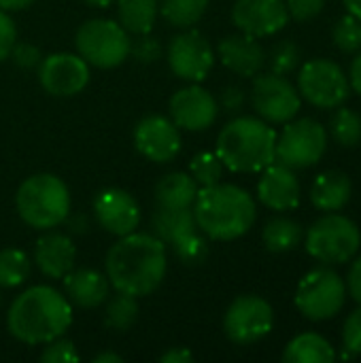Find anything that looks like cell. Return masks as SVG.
Here are the masks:
<instances>
[{
    "instance_id": "cell-30",
    "label": "cell",
    "mask_w": 361,
    "mask_h": 363,
    "mask_svg": "<svg viewBox=\"0 0 361 363\" xmlns=\"http://www.w3.org/2000/svg\"><path fill=\"white\" fill-rule=\"evenodd\" d=\"M330 134L340 147H357L361 143V115L340 104L330 117Z\"/></svg>"
},
{
    "instance_id": "cell-40",
    "label": "cell",
    "mask_w": 361,
    "mask_h": 363,
    "mask_svg": "<svg viewBox=\"0 0 361 363\" xmlns=\"http://www.w3.org/2000/svg\"><path fill=\"white\" fill-rule=\"evenodd\" d=\"M15 43H17V28L13 19L6 15V11L0 9V62H4L11 55Z\"/></svg>"
},
{
    "instance_id": "cell-11",
    "label": "cell",
    "mask_w": 361,
    "mask_h": 363,
    "mask_svg": "<svg viewBox=\"0 0 361 363\" xmlns=\"http://www.w3.org/2000/svg\"><path fill=\"white\" fill-rule=\"evenodd\" d=\"M298 91L317 108H338L351 96V85L349 77L336 62L317 57L300 68Z\"/></svg>"
},
{
    "instance_id": "cell-25",
    "label": "cell",
    "mask_w": 361,
    "mask_h": 363,
    "mask_svg": "<svg viewBox=\"0 0 361 363\" xmlns=\"http://www.w3.org/2000/svg\"><path fill=\"white\" fill-rule=\"evenodd\" d=\"M198 198V183L185 172H170L155 185V202L162 208H191Z\"/></svg>"
},
{
    "instance_id": "cell-1",
    "label": "cell",
    "mask_w": 361,
    "mask_h": 363,
    "mask_svg": "<svg viewBox=\"0 0 361 363\" xmlns=\"http://www.w3.org/2000/svg\"><path fill=\"white\" fill-rule=\"evenodd\" d=\"M106 279L117 291L143 298L153 294L166 277V245L151 234L130 232L106 253Z\"/></svg>"
},
{
    "instance_id": "cell-3",
    "label": "cell",
    "mask_w": 361,
    "mask_h": 363,
    "mask_svg": "<svg viewBox=\"0 0 361 363\" xmlns=\"http://www.w3.org/2000/svg\"><path fill=\"white\" fill-rule=\"evenodd\" d=\"M194 217L204 236L228 242L245 236L253 228L257 208L247 189L230 183H215L198 189Z\"/></svg>"
},
{
    "instance_id": "cell-33",
    "label": "cell",
    "mask_w": 361,
    "mask_h": 363,
    "mask_svg": "<svg viewBox=\"0 0 361 363\" xmlns=\"http://www.w3.org/2000/svg\"><path fill=\"white\" fill-rule=\"evenodd\" d=\"M189 172L194 177V181L202 187H209V185H215L221 181V174H223V162L219 160L217 153H211V151H202L198 153L191 164H189Z\"/></svg>"
},
{
    "instance_id": "cell-28",
    "label": "cell",
    "mask_w": 361,
    "mask_h": 363,
    "mask_svg": "<svg viewBox=\"0 0 361 363\" xmlns=\"http://www.w3.org/2000/svg\"><path fill=\"white\" fill-rule=\"evenodd\" d=\"M264 245L268 251L272 253H287L294 251L302 238H304V230L298 221L287 219V217H274L266 223L264 232H262Z\"/></svg>"
},
{
    "instance_id": "cell-22",
    "label": "cell",
    "mask_w": 361,
    "mask_h": 363,
    "mask_svg": "<svg viewBox=\"0 0 361 363\" xmlns=\"http://www.w3.org/2000/svg\"><path fill=\"white\" fill-rule=\"evenodd\" d=\"M74 242L64 234H45L36 240L34 262L38 270L49 279H64L74 266Z\"/></svg>"
},
{
    "instance_id": "cell-27",
    "label": "cell",
    "mask_w": 361,
    "mask_h": 363,
    "mask_svg": "<svg viewBox=\"0 0 361 363\" xmlns=\"http://www.w3.org/2000/svg\"><path fill=\"white\" fill-rule=\"evenodd\" d=\"M157 0H117L119 23L136 36L149 34L157 17Z\"/></svg>"
},
{
    "instance_id": "cell-49",
    "label": "cell",
    "mask_w": 361,
    "mask_h": 363,
    "mask_svg": "<svg viewBox=\"0 0 361 363\" xmlns=\"http://www.w3.org/2000/svg\"><path fill=\"white\" fill-rule=\"evenodd\" d=\"M87 4H91V6H111L115 0H85Z\"/></svg>"
},
{
    "instance_id": "cell-24",
    "label": "cell",
    "mask_w": 361,
    "mask_h": 363,
    "mask_svg": "<svg viewBox=\"0 0 361 363\" xmlns=\"http://www.w3.org/2000/svg\"><path fill=\"white\" fill-rule=\"evenodd\" d=\"M353 196V183L343 170L321 172L311 187V202L321 213L343 211Z\"/></svg>"
},
{
    "instance_id": "cell-17",
    "label": "cell",
    "mask_w": 361,
    "mask_h": 363,
    "mask_svg": "<svg viewBox=\"0 0 361 363\" xmlns=\"http://www.w3.org/2000/svg\"><path fill=\"white\" fill-rule=\"evenodd\" d=\"M136 149L151 162H170L181 149V134L174 121L162 115H149L134 128Z\"/></svg>"
},
{
    "instance_id": "cell-42",
    "label": "cell",
    "mask_w": 361,
    "mask_h": 363,
    "mask_svg": "<svg viewBox=\"0 0 361 363\" xmlns=\"http://www.w3.org/2000/svg\"><path fill=\"white\" fill-rule=\"evenodd\" d=\"M219 102H221V106H223L228 113H236V111H240L243 104H245V91H243L240 87H236V85H230V87L221 89Z\"/></svg>"
},
{
    "instance_id": "cell-18",
    "label": "cell",
    "mask_w": 361,
    "mask_h": 363,
    "mask_svg": "<svg viewBox=\"0 0 361 363\" xmlns=\"http://www.w3.org/2000/svg\"><path fill=\"white\" fill-rule=\"evenodd\" d=\"M219 113L217 100L202 87L189 85L170 98V115L177 128L200 132L215 123Z\"/></svg>"
},
{
    "instance_id": "cell-38",
    "label": "cell",
    "mask_w": 361,
    "mask_h": 363,
    "mask_svg": "<svg viewBox=\"0 0 361 363\" xmlns=\"http://www.w3.org/2000/svg\"><path fill=\"white\" fill-rule=\"evenodd\" d=\"M285 4H287V13H289L291 19L311 21L323 11L326 0H287Z\"/></svg>"
},
{
    "instance_id": "cell-20",
    "label": "cell",
    "mask_w": 361,
    "mask_h": 363,
    "mask_svg": "<svg viewBox=\"0 0 361 363\" xmlns=\"http://www.w3.org/2000/svg\"><path fill=\"white\" fill-rule=\"evenodd\" d=\"M257 198L270 211H294L300 204V181L296 172L283 164H270L262 170Z\"/></svg>"
},
{
    "instance_id": "cell-19",
    "label": "cell",
    "mask_w": 361,
    "mask_h": 363,
    "mask_svg": "<svg viewBox=\"0 0 361 363\" xmlns=\"http://www.w3.org/2000/svg\"><path fill=\"white\" fill-rule=\"evenodd\" d=\"M94 213L98 223L115 236H126L134 232L140 221L138 202L123 189L100 191L94 200Z\"/></svg>"
},
{
    "instance_id": "cell-43",
    "label": "cell",
    "mask_w": 361,
    "mask_h": 363,
    "mask_svg": "<svg viewBox=\"0 0 361 363\" xmlns=\"http://www.w3.org/2000/svg\"><path fill=\"white\" fill-rule=\"evenodd\" d=\"M347 291L351 294V298L361 306V257H357L351 264V270L347 274Z\"/></svg>"
},
{
    "instance_id": "cell-32",
    "label": "cell",
    "mask_w": 361,
    "mask_h": 363,
    "mask_svg": "<svg viewBox=\"0 0 361 363\" xmlns=\"http://www.w3.org/2000/svg\"><path fill=\"white\" fill-rule=\"evenodd\" d=\"M138 319V302L134 296L117 291L106 304V325L115 332H128Z\"/></svg>"
},
{
    "instance_id": "cell-6",
    "label": "cell",
    "mask_w": 361,
    "mask_h": 363,
    "mask_svg": "<svg viewBox=\"0 0 361 363\" xmlns=\"http://www.w3.org/2000/svg\"><path fill=\"white\" fill-rule=\"evenodd\" d=\"M304 247L311 257L326 266L345 264L360 251L361 232L349 217L326 213L306 230Z\"/></svg>"
},
{
    "instance_id": "cell-16",
    "label": "cell",
    "mask_w": 361,
    "mask_h": 363,
    "mask_svg": "<svg viewBox=\"0 0 361 363\" xmlns=\"http://www.w3.org/2000/svg\"><path fill=\"white\" fill-rule=\"evenodd\" d=\"M232 21L240 32L264 38L281 32L289 21V13L283 0H236Z\"/></svg>"
},
{
    "instance_id": "cell-21",
    "label": "cell",
    "mask_w": 361,
    "mask_h": 363,
    "mask_svg": "<svg viewBox=\"0 0 361 363\" xmlns=\"http://www.w3.org/2000/svg\"><path fill=\"white\" fill-rule=\"evenodd\" d=\"M217 53L223 66L240 77H255L266 66L264 47L255 36H249L245 32L221 38L217 45Z\"/></svg>"
},
{
    "instance_id": "cell-37",
    "label": "cell",
    "mask_w": 361,
    "mask_h": 363,
    "mask_svg": "<svg viewBox=\"0 0 361 363\" xmlns=\"http://www.w3.org/2000/svg\"><path fill=\"white\" fill-rule=\"evenodd\" d=\"M343 345L351 355H361V306L353 311L343 328Z\"/></svg>"
},
{
    "instance_id": "cell-29",
    "label": "cell",
    "mask_w": 361,
    "mask_h": 363,
    "mask_svg": "<svg viewBox=\"0 0 361 363\" xmlns=\"http://www.w3.org/2000/svg\"><path fill=\"white\" fill-rule=\"evenodd\" d=\"M209 0H162L160 11L166 21L174 28H191L206 13Z\"/></svg>"
},
{
    "instance_id": "cell-4",
    "label": "cell",
    "mask_w": 361,
    "mask_h": 363,
    "mask_svg": "<svg viewBox=\"0 0 361 363\" xmlns=\"http://www.w3.org/2000/svg\"><path fill=\"white\" fill-rule=\"evenodd\" d=\"M277 132L257 117H236L217 136V155L232 172H262L274 162Z\"/></svg>"
},
{
    "instance_id": "cell-8",
    "label": "cell",
    "mask_w": 361,
    "mask_h": 363,
    "mask_svg": "<svg viewBox=\"0 0 361 363\" xmlns=\"http://www.w3.org/2000/svg\"><path fill=\"white\" fill-rule=\"evenodd\" d=\"M79 55L96 68H115L130 55L132 40L121 23L111 19H91L77 30Z\"/></svg>"
},
{
    "instance_id": "cell-7",
    "label": "cell",
    "mask_w": 361,
    "mask_h": 363,
    "mask_svg": "<svg viewBox=\"0 0 361 363\" xmlns=\"http://www.w3.org/2000/svg\"><path fill=\"white\" fill-rule=\"evenodd\" d=\"M155 238L170 245L174 255L183 264H200L209 255V245L202 230L196 223L191 208H162L151 217Z\"/></svg>"
},
{
    "instance_id": "cell-45",
    "label": "cell",
    "mask_w": 361,
    "mask_h": 363,
    "mask_svg": "<svg viewBox=\"0 0 361 363\" xmlns=\"http://www.w3.org/2000/svg\"><path fill=\"white\" fill-rule=\"evenodd\" d=\"M349 85H351V89L361 96V51L355 53V57H353V62H351V68H349Z\"/></svg>"
},
{
    "instance_id": "cell-9",
    "label": "cell",
    "mask_w": 361,
    "mask_h": 363,
    "mask_svg": "<svg viewBox=\"0 0 361 363\" xmlns=\"http://www.w3.org/2000/svg\"><path fill=\"white\" fill-rule=\"evenodd\" d=\"M347 302V285L332 268L306 272L296 289V306L309 321H328L336 317Z\"/></svg>"
},
{
    "instance_id": "cell-35",
    "label": "cell",
    "mask_w": 361,
    "mask_h": 363,
    "mask_svg": "<svg viewBox=\"0 0 361 363\" xmlns=\"http://www.w3.org/2000/svg\"><path fill=\"white\" fill-rule=\"evenodd\" d=\"M300 57H302V49L291 40H281L274 45V49L270 51V70L277 72V74H289L298 68L300 64Z\"/></svg>"
},
{
    "instance_id": "cell-13",
    "label": "cell",
    "mask_w": 361,
    "mask_h": 363,
    "mask_svg": "<svg viewBox=\"0 0 361 363\" xmlns=\"http://www.w3.org/2000/svg\"><path fill=\"white\" fill-rule=\"evenodd\" d=\"M251 102L255 113L268 123H287L291 121L302 104L300 91L285 79V74L268 72L255 74Z\"/></svg>"
},
{
    "instance_id": "cell-10",
    "label": "cell",
    "mask_w": 361,
    "mask_h": 363,
    "mask_svg": "<svg viewBox=\"0 0 361 363\" xmlns=\"http://www.w3.org/2000/svg\"><path fill=\"white\" fill-rule=\"evenodd\" d=\"M326 149H328L326 128L311 117H302L296 121H287L281 136H277L274 162L291 170H302L319 164L321 157L326 155Z\"/></svg>"
},
{
    "instance_id": "cell-48",
    "label": "cell",
    "mask_w": 361,
    "mask_h": 363,
    "mask_svg": "<svg viewBox=\"0 0 361 363\" xmlns=\"http://www.w3.org/2000/svg\"><path fill=\"white\" fill-rule=\"evenodd\" d=\"M121 355H115V353H100L98 357H94V363H121Z\"/></svg>"
},
{
    "instance_id": "cell-36",
    "label": "cell",
    "mask_w": 361,
    "mask_h": 363,
    "mask_svg": "<svg viewBox=\"0 0 361 363\" xmlns=\"http://www.w3.org/2000/svg\"><path fill=\"white\" fill-rule=\"evenodd\" d=\"M40 362L43 363H70L79 362V353L74 349V345L70 340H51L47 342L45 351L40 353Z\"/></svg>"
},
{
    "instance_id": "cell-15",
    "label": "cell",
    "mask_w": 361,
    "mask_h": 363,
    "mask_svg": "<svg viewBox=\"0 0 361 363\" xmlns=\"http://www.w3.org/2000/svg\"><path fill=\"white\" fill-rule=\"evenodd\" d=\"M38 79L47 94L66 98V96H74L85 89V85L89 81V68L81 55L53 53L40 62Z\"/></svg>"
},
{
    "instance_id": "cell-46",
    "label": "cell",
    "mask_w": 361,
    "mask_h": 363,
    "mask_svg": "<svg viewBox=\"0 0 361 363\" xmlns=\"http://www.w3.org/2000/svg\"><path fill=\"white\" fill-rule=\"evenodd\" d=\"M34 0H0V9L2 11H21L28 9Z\"/></svg>"
},
{
    "instance_id": "cell-5",
    "label": "cell",
    "mask_w": 361,
    "mask_h": 363,
    "mask_svg": "<svg viewBox=\"0 0 361 363\" xmlns=\"http://www.w3.org/2000/svg\"><path fill=\"white\" fill-rule=\"evenodd\" d=\"M15 206L30 228L51 230L68 219L70 194L62 179L53 174H34L19 185Z\"/></svg>"
},
{
    "instance_id": "cell-23",
    "label": "cell",
    "mask_w": 361,
    "mask_h": 363,
    "mask_svg": "<svg viewBox=\"0 0 361 363\" xmlns=\"http://www.w3.org/2000/svg\"><path fill=\"white\" fill-rule=\"evenodd\" d=\"M66 298L81 308H98L109 298V281L91 268L70 270L64 279Z\"/></svg>"
},
{
    "instance_id": "cell-47",
    "label": "cell",
    "mask_w": 361,
    "mask_h": 363,
    "mask_svg": "<svg viewBox=\"0 0 361 363\" xmlns=\"http://www.w3.org/2000/svg\"><path fill=\"white\" fill-rule=\"evenodd\" d=\"M343 4H345V9H347L349 15L361 19V0H343Z\"/></svg>"
},
{
    "instance_id": "cell-41",
    "label": "cell",
    "mask_w": 361,
    "mask_h": 363,
    "mask_svg": "<svg viewBox=\"0 0 361 363\" xmlns=\"http://www.w3.org/2000/svg\"><path fill=\"white\" fill-rule=\"evenodd\" d=\"M9 57H13L15 64L21 68H34L40 62V51L30 43H15Z\"/></svg>"
},
{
    "instance_id": "cell-31",
    "label": "cell",
    "mask_w": 361,
    "mask_h": 363,
    "mask_svg": "<svg viewBox=\"0 0 361 363\" xmlns=\"http://www.w3.org/2000/svg\"><path fill=\"white\" fill-rule=\"evenodd\" d=\"M30 259L19 249L0 251V287L13 289L28 281L30 277Z\"/></svg>"
},
{
    "instance_id": "cell-39",
    "label": "cell",
    "mask_w": 361,
    "mask_h": 363,
    "mask_svg": "<svg viewBox=\"0 0 361 363\" xmlns=\"http://www.w3.org/2000/svg\"><path fill=\"white\" fill-rule=\"evenodd\" d=\"M130 53H132L138 62L151 64V62H155V60L162 57V45L157 43V38H151V36H147V34H140V38H138L136 43H132Z\"/></svg>"
},
{
    "instance_id": "cell-2",
    "label": "cell",
    "mask_w": 361,
    "mask_h": 363,
    "mask_svg": "<svg viewBox=\"0 0 361 363\" xmlns=\"http://www.w3.org/2000/svg\"><path fill=\"white\" fill-rule=\"evenodd\" d=\"M72 323L70 300L49 285H36L17 296L9 308V332L26 345H47L62 338Z\"/></svg>"
},
{
    "instance_id": "cell-50",
    "label": "cell",
    "mask_w": 361,
    "mask_h": 363,
    "mask_svg": "<svg viewBox=\"0 0 361 363\" xmlns=\"http://www.w3.org/2000/svg\"><path fill=\"white\" fill-rule=\"evenodd\" d=\"M0 302H2V300H0Z\"/></svg>"
},
{
    "instance_id": "cell-34",
    "label": "cell",
    "mask_w": 361,
    "mask_h": 363,
    "mask_svg": "<svg viewBox=\"0 0 361 363\" xmlns=\"http://www.w3.org/2000/svg\"><path fill=\"white\" fill-rule=\"evenodd\" d=\"M332 40L343 53H357L361 51V19L353 15H345L334 23Z\"/></svg>"
},
{
    "instance_id": "cell-44",
    "label": "cell",
    "mask_w": 361,
    "mask_h": 363,
    "mask_svg": "<svg viewBox=\"0 0 361 363\" xmlns=\"http://www.w3.org/2000/svg\"><path fill=\"white\" fill-rule=\"evenodd\" d=\"M162 363H189L194 362V355L189 353V349L185 347H174L170 351H166L162 357H160Z\"/></svg>"
},
{
    "instance_id": "cell-26",
    "label": "cell",
    "mask_w": 361,
    "mask_h": 363,
    "mask_svg": "<svg viewBox=\"0 0 361 363\" xmlns=\"http://www.w3.org/2000/svg\"><path fill=\"white\" fill-rule=\"evenodd\" d=\"M336 359L334 347L315 332H304L296 336L283 353V362L287 363H330Z\"/></svg>"
},
{
    "instance_id": "cell-12",
    "label": "cell",
    "mask_w": 361,
    "mask_h": 363,
    "mask_svg": "<svg viewBox=\"0 0 361 363\" xmlns=\"http://www.w3.org/2000/svg\"><path fill=\"white\" fill-rule=\"evenodd\" d=\"M272 325H274L272 306L260 296L236 298L223 317L226 336L240 347L260 342L272 332Z\"/></svg>"
},
{
    "instance_id": "cell-14",
    "label": "cell",
    "mask_w": 361,
    "mask_h": 363,
    "mask_svg": "<svg viewBox=\"0 0 361 363\" xmlns=\"http://www.w3.org/2000/svg\"><path fill=\"white\" fill-rule=\"evenodd\" d=\"M168 64L170 70L185 81H202L209 77L215 53L206 36H202L198 30L187 28L185 32L177 34L168 45Z\"/></svg>"
}]
</instances>
